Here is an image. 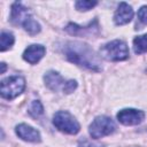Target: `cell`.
<instances>
[{
    "mask_svg": "<svg viewBox=\"0 0 147 147\" xmlns=\"http://www.w3.org/2000/svg\"><path fill=\"white\" fill-rule=\"evenodd\" d=\"M65 57L80 67L92 71H101V60L98 54L87 45L79 41H68L63 45Z\"/></svg>",
    "mask_w": 147,
    "mask_h": 147,
    "instance_id": "cell-1",
    "label": "cell"
},
{
    "mask_svg": "<svg viewBox=\"0 0 147 147\" xmlns=\"http://www.w3.org/2000/svg\"><path fill=\"white\" fill-rule=\"evenodd\" d=\"M10 22L14 25H22L24 28V30L31 36H34L40 31L39 23L36 20H33L30 10L28 8H25L21 2L13 3Z\"/></svg>",
    "mask_w": 147,
    "mask_h": 147,
    "instance_id": "cell-2",
    "label": "cell"
},
{
    "mask_svg": "<svg viewBox=\"0 0 147 147\" xmlns=\"http://www.w3.org/2000/svg\"><path fill=\"white\" fill-rule=\"evenodd\" d=\"M100 54L108 61H123L129 57V48L123 40H113L100 48Z\"/></svg>",
    "mask_w": 147,
    "mask_h": 147,
    "instance_id": "cell-3",
    "label": "cell"
},
{
    "mask_svg": "<svg viewBox=\"0 0 147 147\" xmlns=\"http://www.w3.org/2000/svg\"><path fill=\"white\" fill-rule=\"evenodd\" d=\"M25 87V80L21 76H10L1 80L0 94L3 99L11 100L20 95Z\"/></svg>",
    "mask_w": 147,
    "mask_h": 147,
    "instance_id": "cell-4",
    "label": "cell"
},
{
    "mask_svg": "<svg viewBox=\"0 0 147 147\" xmlns=\"http://www.w3.org/2000/svg\"><path fill=\"white\" fill-rule=\"evenodd\" d=\"M53 124L61 132H64L68 134H76L80 130V125L77 122V119L65 110H60L54 115Z\"/></svg>",
    "mask_w": 147,
    "mask_h": 147,
    "instance_id": "cell-5",
    "label": "cell"
},
{
    "mask_svg": "<svg viewBox=\"0 0 147 147\" xmlns=\"http://www.w3.org/2000/svg\"><path fill=\"white\" fill-rule=\"evenodd\" d=\"M115 123L110 117L99 116L94 118V121L90 125V134L93 139H99L105 136H108L115 131Z\"/></svg>",
    "mask_w": 147,
    "mask_h": 147,
    "instance_id": "cell-6",
    "label": "cell"
},
{
    "mask_svg": "<svg viewBox=\"0 0 147 147\" xmlns=\"http://www.w3.org/2000/svg\"><path fill=\"white\" fill-rule=\"evenodd\" d=\"M145 118V113L138 109H122L117 114V119L124 125H137L140 124Z\"/></svg>",
    "mask_w": 147,
    "mask_h": 147,
    "instance_id": "cell-7",
    "label": "cell"
},
{
    "mask_svg": "<svg viewBox=\"0 0 147 147\" xmlns=\"http://www.w3.org/2000/svg\"><path fill=\"white\" fill-rule=\"evenodd\" d=\"M44 80H45L46 86H47L49 90L54 91V92H57V91H60V90L63 92L64 86H65V84H67V80H64L63 77H62L59 72L53 71V70L46 72V75L44 76Z\"/></svg>",
    "mask_w": 147,
    "mask_h": 147,
    "instance_id": "cell-8",
    "label": "cell"
},
{
    "mask_svg": "<svg viewBox=\"0 0 147 147\" xmlns=\"http://www.w3.org/2000/svg\"><path fill=\"white\" fill-rule=\"evenodd\" d=\"M133 17V9L126 2H121L115 11L114 22L117 25H124L129 23Z\"/></svg>",
    "mask_w": 147,
    "mask_h": 147,
    "instance_id": "cell-9",
    "label": "cell"
},
{
    "mask_svg": "<svg viewBox=\"0 0 147 147\" xmlns=\"http://www.w3.org/2000/svg\"><path fill=\"white\" fill-rule=\"evenodd\" d=\"M98 30H99V25H98L96 20H94L93 23L91 22L87 26H79L77 24L70 23L65 28L67 32H69L70 34H75V36H91V34L96 33Z\"/></svg>",
    "mask_w": 147,
    "mask_h": 147,
    "instance_id": "cell-10",
    "label": "cell"
},
{
    "mask_svg": "<svg viewBox=\"0 0 147 147\" xmlns=\"http://www.w3.org/2000/svg\"><path fill=\"white\" fill-rule=\"evenodd\" d=\"M15 131H16V134L21 139H23L25 141H30V142H39L40 141V133H39V131L33 129L30 125L20 124V125L16 126Z\"/></svg>",
    "mask_w": 147,
    "mask_h": 147,
    "instance_id": "cell-11",
    "label": "cell"
},
{
    "mask_svg": "<svg viewBox=\"0 0 147 147\" xmlns=\"http://www.w3.org/2000/svg\"><path fill=\"white\" fill-rule=\"evenodd\" d=\"M45 47L42 45H30L23 53V59L31 63V64H36L38 63L42 56L45 55Z\"/></svg>",
    "mask_w": 147,
    "mask_h": 147,
    "instance_id": "cell-12",
    "label": "cell"
},
{
    "mask_svg": "<svg viewBox=\"0 0 147 147\" xmlns=\"http://www.w3.org/2000/svg\"><path fill=\"white\" fill-rule=\"evenodd\" d=\"M133 51L136 54L147 53V33L133 39Z\"/></svg>",
    "mask_w": 147,
    "mask_h": 147,
    "instance_id": "cell-13",
    "label": "cell"
},
{
    "mask_svg": "<svg viewBox=\"0 0 147 147\" xmlns=\"http://www.w3.org/2000/svg\"><path fill=\"white\" fill-rule=\"evenodd\" d=\"M14 44V36L10 32L7 31H2L0 34V49L1 52L7 51L8 48H10Z\"/></svg>",
    "mask_w": 147,
    "mask_h": 147,
    "instance_id": "cell-14",
    "label": "cell"
},
{
    "mask_svg": "<svg viewBox=\"0 0 147 147\" xmlns=\"http://www.w3.org/2000/svg\"><path fill=\"white\" fill-rule=\"evenodd\" d=\"M29 114L32 117H39L40 115L44 114V107L41 105V102L39 100H34L32 101L30 108H29Z\"/></svg>",
    "mask_w": 147,
    "mask_h": 147,
    "instance_id": "cell-15",
    "label": "cell"
},
{
    "mask_svg": "<svg viewBox=\"0 0 147 147\" xmlns=\"http://www.w3.org/2000/svg\"><path fill=\"white\" fill-rule=\"evenodd\" d=\"M96 1H87V0H80V1H77L75 3L76 8L80 11H86V10H90L92 9L94 6H96Z\"/></svg>",
    "mask_w": 147,
    "mask_h": 147,
    "instance_id": "cell-16",
    "label": "cell"
},
{
    "mask_svg": "<svg viewBox=\"0 0 147 147\" xmlns=\"http://www.w3.org/2000/svg\"><path fill=\"white\" fill-rule=\"evenodd\" d=\"M76 88H77V83H76V80H74V79L67 80V84H65V86H64L63 93H65V94H70V93H72Z\"/></svg>",
    "mask_w": 147,
    "mask_h": 147,
    "instance_id": "cell-17",
    "label": "cell"
},
{
    "mask_svg": "<svg viewBox=\"0 0 147 147\" xmlns=\"http://www.w3.org/2000/svg\"><path fill=\"white\" fill-rule=\"evenodd\" d=\"M138 18L142 24H147V6H142L138 10Z\"/></svg>",
    "mask_w": 147,
    "mask_h": 147,
    "instance_id": "cell-18",
    "label": "cell"
},
{
    "mask_svg": "<svg viewBox=\"0 0 147 147\" xmlns=\"http://www.w3.org/2000/svg\"><path fill=\"white\" fill-rule=\"evenodd\" d=\"M78 147H103V145H100V144H93L91 141H87V140H83L79 142Z\"/></svg>",
    "mask_w": 147,
    "mask_h": 147,
    "instance_id": "cell-19",
    "label": "cell"
},
{
    "mask_svg": "<svg viewBox=\"0 0 147 147\" xmlns=\"http://www.w3.org/2000/svg\"><path fill=\"white\" fill-rule=\"evenodd\" d=\"M6 70V64L5 63H1V74H3Z\"/></svg>",
    "mask_w": 147,
    "mask_h": 147,
    "instance_id": "cell-20",
    "label": "cell"
}]
</instances>
